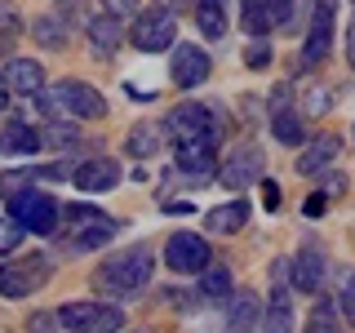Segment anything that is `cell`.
I'll return each mask as SVG.
<instances>
[{"label":"cell","instance_id":"6da1fadb","mask_svg":"<svg viewBox=\"0 0 355 333\" xmlns=\"http://www.w3.org/2000/svg\"><path fill=\"white\" fill-rule=\"evenodd\" d=\"M151 253L142 249V244H133V249L125 253H111V258L94 271V289L98 293H107V298H133V293H142L151 280Z\"/></svg>","mask_w":355,"mask_h":333},{"label":"cell","instance_id":"7a4b0ae2","mask_svg":"<svg viewBox=\"0 0 355 333\" xmlns=\"http://www.w3.org/2000/svg\"><path fill=\"white\" fill-rule=\"evenodd\" d=\"M164 133L173 138V147H218L222 125L214 116V107H200V103H182L164 116Z\"/></svg>","mask_w":355,"mask_h":333},{"label":"cell","instance_id":"3957f363","mask_svg":"<svg viewBox=\"0 0 355 333\" xmlns=\"http://www.w3.org/2000/svg\"><path fill=\"white\" fill-rule=\"evenodd\" d=\"M62 218H67V236H62L67 249H98V244H107L120 227L116 218H107L103 209H94V205H67Z\"/></svg>","mask_w":355,"mask_h":333},{"label":"cell","instance_id":"277c9868","mask_svg":"<svg viewBox=\"0 0 355 333\" xmlns=\"http://www.w3.org/2000/svg\"><path fill=\"white\" fill-rule=\"evenodd\" d=\"M53 275V262L44 253H22L14 262H0V298H31L36 289L49 284Z\"/></svg>","mask_w":355,"mask_h":333},{"label":"cell","instance_id":"5b68a950","mask_svg":"<svg viewBox=\"0 0 355 333\" xmlns=\"http://www.w3.org/2000/svg\"><path fill=\"white\" fill-rule=\"evenodd\" d=\"M9 218H14L22 231H36V236H53V231H58L62 209H58V200H53L49 191H22V196L9 200Z\"/></svg>","mask_w":355,"mask_h":333},{"label":"cell","instance_id":"8992f818","mask_svg":"<svg viewBox=\"0 0 355 333\" xmlns=\"http://www.w3.org/2000/svg\"><path fill=\"white\" fill-rule=\"evenodd\" d=\"M53 107H58V116H67V120H103L107 116V98L98 94L94 85H85V80H58L53 85Z\"/></svg>","mask_w":355,"mask_h":333},{"label":"cell","instance_id":"52a82bcc","mask_svg":"<svg viewBox=\"0 0 355 333\" xmlns=\"http://www.w3.org/2000/svg\"><path fill=\"white\" fill-rule=\"evenodd\" d=\"M58 325L67 333H120L125 316H120V307L107 302H67L58 307Z\"/></svg>","mask_w":355,"mask_h":333},{"label":"cell","instance_id":"ba28073f","mask_svg":"<svg viewBox=\"0 0 355 333\" xmlns=\"http://www.w3.org/2000/svg\"><path fill=\"white\" fill-rule=\"evenodd\" d=\"M173 44H178V18H173L164 5L142 9L138 22H133V49H142V53H164V49H173Z\"/></svg>","mask_w":355,"mask_h":333},{"label":"cell","instance_id":"9c48e42d","mask_svg":"<svg viewBox=\"0 0 355 333\" xmlns=\"http://www.w3.org/2000/svg\"><path fill=\"white\" fill-rule=\"evenodd\" d=\"M209 262H214V253H209L205 236L178 231V236H169V244H164V266H169V271H178V275H200Z\"/></svg>","mask_w":355,"mask_h":333},{"label":"cell","instance_id":"30bf717a","mask_svg":"<svg viewBox=\"0 0 355 333\" xmlns=\"http://www.w3.org/2000/svg\"><path fill=\"white\" fill-rule=\"evenodd\" d=\"M262 164H266L262 147H253V142H240V147L218 164V182L231 187V191H244L249 182H258V178H262Z\"/></svg>","mask_w":355,"mask_h":333},{"label":"cell","instance_id":"8fae6325","mask_svg":"<svg viewBox=\"0 0 355 333\" xmlns=\"http://www.w3.org/2000/svg\"><path fill=\"white\" fill-rule=\"evenodd\" d=\"M173 85L178 89H200L209 80V71H214V58H209L200 44H187V40H178V49H173Z\"/></svg>","mask_w":355,"mask_h":333},{"label":"cell","instance_id":"7c38bea8","mask_svg":"<svg viewBox=\"0 0 355 333\" xmlns=\"http://www.w3.org/2000/svg\"><path fill=\"white\" fill-rule=\"evenodd\" d=\"M76 191H89V196H103V191H116L120 187V164L107 160V155H94V160H80L71 173Z\"/></svg>","mask_w":355,"mask_h":333},{"label":"cell","instance_id":"4fadbf2b","mask_svg":"<svg viewBox=\"0 0 355 333\" xmlns=\"http://www.w3.org/2000/svg\"><path fill=\"white\" fill-rule=\"evenodd\" d=\"M262 325V298L253 289H240L227 302V333H258Z\"/></svg>","mask_w":355,"mask_h":333},{"label":"cell","instance_id":"5bb4252c","mask_svg":"<svg viewBox=\"0 0 355 333\" xmlns=\"http://www.w3.org/2000/svg\"><path fill=\"white\" fill-rule=\"evenodd\" d=\"M293 289L297 293H320V284H324V271H329V262H324V249H315V244H306L302 253H297L293 262Z\"/></svg>","mask_w":355,"mask_h":333},{"label":"cell","instance_id":"9a60e30c","mask_svg":"<svg viewBox=\"0 0 355 333\" xmlns=\"http://www.w3.org/2000/svg\"><path fill=\"white\" fill-rule=\"evenodd\" d=\"M338 151H342V138H333V133H320V138H311L302 155H297V173L302 178H315V173H324L333 160H338Z\"/></svg>","mask_w":355,"mask_h":333},{"label":"cell","instance_id":"2e32d148","mask_svg":"<svg viewBox=\"0 0 355 333\" xmlns=\"http://www.w3.org/2000/svg\"><path fill=\"white\" fill-rule=\"evenodd\" d=\"M258 333H293V298H288V284L271 289V298H266V307H262Z\"/></svg>","mask_w":355,"mask_h":333},{"label":"cell","instance_id":"e0dca14e","mask_svg":"<svg viewBox=\"0 0 355 333\" xmlns=\"http://www.w3.org/2000/svg\"><path fill=\"white\" fill-rule=\"evenodd\" d=\"M40 147H44V138H40L36 125H27V120H5V125H0V151H9V155H36Z\"/></svg>","mask_w":355,"mask_h":333},{"label":"cell","instance_id":"ac0fdd59","mask_svg":"<svg viewBox=\"0 0 355 333\" xmlns=\"http://www.w3.org/2000/svg\"><path fill=\"white\" fill-rule=\"evenodd\" d=\"M333 44V0H315V18H311V36H306V62H324Z\"/></svg>","mask_w":355,"mask_h":333},{"label":"cell","instance_id":"d6986e66","mask_svg":"<svg viewBox=\"0 0 355 333\" xmlns=\"http://www.w3.org/2000/svg\"><path fill=\"white\" fill-rule=\"evenodd\" d=\"M288 94H275V111H271V133H275V142H284V147H302L306 142V129H302V116L297 111H288L284 103Z\"/></svg>","mask_w":355,"mask_h":333},{"label":"cell","instance_id":"ffe728a7","mask_svg":"<svg viewBox=\"0 0 355 333\" xmlns=\"http://www.w3.org/2000/svg\"><path fill=\"white\" fill-rule=\"evenodd\" d=\"M5 80H9L14 94H31V98H36L40 89H44V67L36 58H14V62L5 67Z\"/></svg>","mask_w":355,"mask_h":333},{"label":"cell","instance_id":"44dd1931","mask_svg":"<svg viewBox=\"0 0 355 333\" xmlns=\"http://www.w3.org/2000/svg\"><path fill=\"white\" fill-rule=\"evenodd\" d=\"M85 36H89V49H94L98 58H111V53L120 49V22L111 14H98V18H89Z\"/></svg>","mask_w":355,"mask_h":333},{"label":"cell","instance_id":"7402d4cb","mask_svg":"<svg viewBox=\"0 0 355 333\" xmlns=\"http://www.w3.org/2000/svg\"><path fill=\"white\" fill-rule=\"evenodd\" d=\"M231 293H236V289H231V271L222 262H209L205 271H200V298L214 302V307H227Z\"/></svg>","mask_w":355,"mask_h":333},{"label":"cell","instance_id":"603a6c76","mask_svg":"<svg viewBox=\"0 0 355 333\" xmlns=\"http://www.w3.org/2000/svg\"><path fill=\"white\" fill-rule=\"evenodd\" d=\"M205 222H209V231H218V236H236L244 222H249V205H244V200L218 205V209H209V214H205Z\"/></svg>","mask_w":355,"mask_h":333},{"label":"cell","instance_id":"cb8c5ba5","mask_svg":"<svg viewBox=\"0 0 355 333\" xmlns=\"http://www.w3.org/2000/svg\"><path fill=\"white\" fill-rule=\"evenodd\" d=\"M173 160H178V169L182 173H191V178H209L218 169V147H173Z\"/></svg>","mask_w":355,"mask_h":333},{"label":"cell","instance_id":"d4e9b609","mask_svg":"<svg viewBox=\"0 0 355 333\" xmlns=\"http://www.w3.org/2000/svg\"><path fill=\"white\" fill-rule=\"evenodd\" d=\"M196 27L209 40H222L227 36V5L222 0H196Z\"/></svg>","mask_w":355,"mask_h":333},{"label":"cell","instance_id":"484cf974","mask_svg":"<svg viewBox=\"0 0 355 333\" xmlns=\"http://www.w3.org/2000/svg\"><path fill=\"white\" fill-rule=\"evenodd\" d=\"M240 22H244V31H249L253 40H262L266 31H275V27H271V9H266V0H240Z\"/></svg>","mask_w":355,"mask_h":333},{"label":"cell","instance_id":"4316f807","mask_svg":"<svg viewBox=\"0 0 355 333\" xmlns=\"http://www.w3.org/2000/svg\"><path fill=\"white\" fill-rule=\"evenodd\" d=\"M31 36H36V44H44V49H62V44L71 40V31H67L53 14H40L31 22Z\"/></svg>","mask_w":355,"mask_h":333},{"label":"cell","instance_id":"83f0119b","mask_svg":"<svg viewBox=\"0 0 355 333\" xmlns=\"http://www.w3.org/2000/svg\"><path fill=\"white\" fill-rule=\"evenodd\" d=\"M160 125H138V129H129V138H125V151L129 155H138V160H142V155H155V151H160Z\"/></svg>","mask_w":355,"mask_h":333},{"label":"cell","instance_id":"f1b7e54d","mask_svg":"<svg viewBox=\"0 0 355 333\" xmlns=\"http://www.w3.org/2000/svg\"><path fill=\"white\" fill-rule=\"evenodd\" d=\"M306 333H342V320H338V307L329 298H320L306 316Z\"/></svg>","mask_w":355,"mask_h":333},{"label":"cell","instance_id":"f546056e","mask_svg":"<svg viewBox=\"0 0 355 333\" xmlns=\"http://www.w3.org/2000/svg\"><path fill=\"white\" fill-rule=\"evenodd\" d=\"M89 9H85V0H53V18L62 22L67 31H76V27H89Z\"/></svg>","mask_w":355,"mask_h":333},{"label":"cell","instance_id":"4dcf8cb0","mask_svg":"<svg viewBox=\"0 0 355 333\" xmlns=\"http://www.w3.org/2000/svg\"><path fill=\"white\" fill-rule=\"evenodd\" d=\"M338 311L347 316V325H355V271L351 266L338 275Z\"/></svg>","mask_w":355,"mask_h":333},{"label":"cell","instance_id":"1f68e13d","mask_svg":"<svg viewBox=\"0 0 355 333\" xmlns=\"http://www.w3.org/2000/svg\"><path fill=\"white\" fill-rule=\"evenodd\" d=\"M49 147H67V142H76V120H67V116H58V120H49V129L40 133Z\"/></svg>","mask_w":355,"mask_h":333},{"label":"cell","instance_id":"d6a6232c","mask_svg":"<svg viewBox=\"0 0 355 333\" xmlns=\"http://www.w3.org/2000/svg\"><path fill=\"white\" fill-rule=\"evenodd\" d=\"M329 107H333V89L311 85V89H306V98H302V111H306V116H324Z\"/></svg>","mask_w":355,"mask_h":333},{"label":"cell","instance_id":"836d02e7","mask_svg":"<svg viewBox=\"0 0 355 333\" xmlns=\"http://www.w3.org/2000/svg\"><path fill=\"white\" fill-rule=\"evenodd\" d=\"M22 236H27V231H22L14 218H0V258H5V253H14L18 244H22Z\"/></svg>","mask_w":355,"mask_h":333},{"label":"cell","instance_id":"e575fe53","mask_svg":"<svg viewBox=\"0 0 355 333\" xmlns=\"http://www.w3.org/2000/svg\"><path fill=\"white\" fill-rule=\"evenodd\" d=\"M244 67H253V71H266V67H271V44H266V40H253L249 49H244Z\"/></svg>","mask_w":355,"mask_h":333},{"label":"cell","instance_id":"d590c367","mask_svg":"<svg viewBox=\"0 0 355 333\" xmlns=\"http://www.w3.org/2000/svg\"><path fill=\"white\" fill-rule=\"evenodd\" d=\"M271 9V27H293V0H266Z\"/></svg>","mask_w":355,"mask_h":333},{"label":"cell","instance_id":"8d00e7d4","mask_svg":"<svg viewBox=\"0 0 355 333\" xmlns=\"http://www.w3.org/2000/svg\"><path fill=\"white\" fill-rule=\"evenodd\" d=\"M103 14H111L116 22H125L138 14V0H103Z\"/></svg>","mask_w":355,"mask_h":333},{"label":"cell","instance_id":"74e56055","mask_svg":"<svg viewBox=\"0 0 355 333\" xmlns=\"http://www.w3.org/2000/svg\"><path fill=\"white\" fill-rule=\"evenodd\" d=\"M320 191H324V200H338V196H347V178H342V173H324Z\"/></svg>","mask_w":355,"mask_h":333},{"label":"cell","instance_id":"f35d334b","mask_svg":"<svg viewBox=\"0 0 355 333\" xmlns=\"http://www.w3.org/2000/svg\"><path fill=\"white\" fill-rule=\"evenodd\" d=\"M53 325H58V316H49V311H36V316L27 320L31 333H53Z\"/></svg>","mask_w":355,"mask_h":333},{"label":"cell","instance_id":"ab89813d","mask_svg":"<svg viewBox=\"0 0 355 333\" xmlns=\"http://www.w3.org/2000/svg\"><path fill=\"white\" fill-rule=\"evenodd\" d=\"M18 27V9L14 0H0V31H14Z\"/></svg>","mask_w":355,"mask_h":333},{"label":"cell","instance_id":"60d3db41","mask_svg":"<svg viewBox=\"0 0 355 333\" xmlns=\"http://www.w3.org/2000/svg\"><path fill=\"white\" fill-rule=\"evenodd\" d=\"M262 205L271 209V214L280 209V187H275V182H262Z\"/></svg>","mask_w":355,"mask_h":333},{"label":"cell","instance_id":"b9f144b4","mask_svg":"<svg viewBox=\"0 0 355 333\" xmlns=\"http://www.w3.org/2000/svg\"><path fill=\"white\" fill-rule=\"evenodd\" d=\"M302 209H306V218H320V214H324V209H329V200H324V196H311Z\"/></svg>","mask_w":355,"mask_h":333},{"label":"cell","instance_id":"7bdbcfd3","mask_svg":"<svg viewBox=\"0 0 355 333\" xmlns=\"http://www.w3.org/2000/svg\"><path fill=\"white\" fill-rule=\"evenodd\" d=\"M164 214H191V205L187 200H164Z\"/></svg>","mask_w":355,"mask_h":333},{"label":"cell","instance_id":"ee69618b","mask_svg":"<svg viewBox=\"0 0 355 333\" xmlns=\"http://www.w3.org/2000/svg\"><path fill=\"white\" fill-rule=\"evenodd\" d=\"M347 62L355 67V18H351V27H347Z\"/></svg>","mask_w":355,"mask_h":333},{"label":"cell","instance_id":"f6af8a7d","mask_svg":"<svg viewBox=\"0 0 355 333\" xmlns=\"http://www.w3.org/2000/svg\"><path fill=\"white\" fill-rule=\"evenodd\" d=\"M164 9H169V14H173V9L182 14V9H196V0H164Z\"/></svg>","mask_w":355,"mask_h":333},{"label":"cell","instance_id":"bcb514c9","mask_svg":"<svg viewBox=\"0 0 355 333\" xmlns=\"http://www.w3.org/2000/svg\"><path fill=\"white\" fill-rule=\"evenodd\" d=\"M9 107V80H5V71H0V111Z\"/></svg>","mask_w":355,"mask_h":333},{"label":"cell","instance_id":"7dc6e473","mask_svg":"<svg viewBox=\"0 0 355 333\" xmlns=\"http://www.w3.org/2000/svg\"><path fill=\"white\" fill-rule=\"evenodd\" d=\"M120 333H125V329H120Z\"/></svg>","mask_w":355,"mask_h":333}]
</instances>
